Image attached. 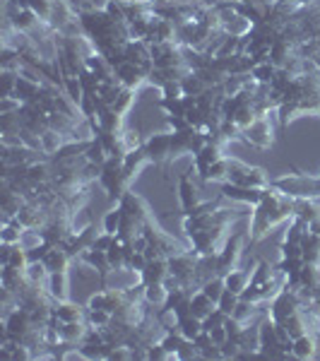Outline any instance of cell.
<instances>
[{
  "label": "cell",
  "mask_w": 320,
  "mask_h": 361,
  "mask_svg": "<svg viewBox=\"0 0 320 361\" xmlns=\"http://www.w3.org/2000/svg\"><path fill=\"white\" fill-rule=\"evenodd\" d=\"M294 359H316L320 357V342H318V333H308L301 335L294 340V349H292Z\"/></svg>",
  "instance_id": "5bb4252c"
},
{
  "label": "cell",
  "mask_w": 320,
  "mask_h": 361,
  "mask_svg": "<svg viewBox=\"0 0 320 361\" xmlns=\"http://www.w3.org/2000/svg\"><path fill=\"white\" fill-rule=\"evenodd\" d=\"M193 166L178 178V200H181V214H183V231L188 238L190 250L197 255H212L229 238V229L241 219V212L222 205V197L214 200H202L197 195V188L190 178Z\"/></svg>",
  "instance_id": "6da1fadb"
},
{
  "label": "cell",
  "mask_w": 320,
  "mask_h": 361,
  "mask_svg": "<svg viewBox=\"0 0 320 361\" xmlns=\"http://www.w3.org/2000/svg\"><path fill=\"white\" fill-rule=\"evenodd\" d=\"M49 289L56 299L68 301L70 299V272H63V275H49Z\"/></svg>",
  "instance_id": "e0dca14e"
},
{
  "label": "cell",
  "mask_w": 320,
  "mask_h": 361,
  "mask_svg": "<svg viewBox=\"0 0 320 361\" xmlns=\"http://www.w3.org/2000/svg\"><path fill=\"white\" fill-rule=\"evenodd\" d=\"M253 219L248 224V241L260 243L263 238L270 236V231L277 224H284L296 214V197L287 195L284 190L275 188V185H267L263 200L253 207Z\"/></svg>",
  "instance_id": "277c9868"
},
{
  "label": "cell",
  "mask_w": 320,
  "mask_h": 361,
  "mask_svg": "<svg viewBox=\"0 0 320 361\" xmlns=\"http://www.w3.org/2000/svg\"><path fill=\"white\" fill-rule=\"evenodd\" d=\"M202 292H205L209 299L214 301V304H219V299H222V294L226 292V282H224V277H212V279H207L205 284H202Z\"/></svg>",
  "instance_id": "d6986e66"
},
{
  "label": "cell",
  "mask_w": 320,
  "mask_h": 361,
  "mask_svg": "<svg viewBox=\"0 0 320 361\" xmlns=\"http://www.w3.org/2000/svg\"><path fill=\"white\" fill-rule=\"evenodd\" d=\"M318 342H320V330H318Z\"/></svg>",
  "instance_id": "603a6c76"
},
{
  "label": "cell",
  "mask_w": 320,
  "mask_h": 361,
  "mask_svg": "<svg viewBox=\"0 0 320 361\" xmlns=\"http://www.w3.org/2000/svg\"><path fill=\"white\" fill-rule=\"evenodd\" d=\"M246 231H236V234H229L226 243L222 246V250L214 253V265H217V275L226 277L231 270H236L238 263H241L243 248H246Z\"/></svg>",
  "instance_id": "30bf717a"
},
{
  "label": "cell",
  "mask_w": 320,
  "mask_h": 361,
  "mask_svg": "<svg viewBox=\"0 0 320 361\" xmlns=\"http://www.w3.org/2000/svg\"><path fill=\"white\" fill-rule=\"evenodd\" d=\"M144 149L149 154V161L154 166H166L171 164L176 157H173V140H171V130L168 133H156V135H149L144 140Z\"/></svg>",
  "instance_id": "8fae6325"
},
{
  "label": "cell",
  "mask_w": 320,
  "mask_h": 361,
  "mask_svg": "<svg viewBox=\"0 0 320 361\" xmlns=\"http://www.w3.org/2000/svg\"><path fill=\"white\" fill-rule=\"evenodd\" d=\"M238 299H241V296L234 294V292H231V289H226V292L222 294V299H219L217 308H222V311L226 313V316H231V313L236 311V306H238Z\"/></svg>",
  "instance_id": "44dd1931"
},
{
  "label": "cell",
  "mask_w": 320,
  "mask_h": 361,
  "mask_svg": "<svg viewBox=\"0 0 320 361\" xmlns=\"http://www.w3.org/2000/svg\"><path fill=\"white\" fill-rule=\"evenodd\" d=\"M287 284V275L279 270V265L267 263V260H258L253 267V275L248 287L243 289L241 299L253 301V304H270L275 296L282 292Z\"/></svg>",
  "instance_id": "52a82bcc"
},
{
  "label": "cell",
  "mask_w": 320,
  "mask_h": 361,
  "mask_svg": "<svg viewBox=\"0 0 320 361\" xmlns=\"http://www.w3.org/2000/svg\"><path fill=\"white\" fill-rule=\"evenodd\" d=\"M270 90L279 102L277 121L282 130L299 116H320V68L313 66L304 73L277 70Z\"/></svg>",
  "instance_id": "7a4b0ae2"
},
{
  "label": "cell",
  "mask_w": 320,
  "mask_h": 361,
  "mask_svg": "<svg viewBox=\"0 0 320 361\" xmlns=\"http://www.w3.org/2000/svg\"><path fill=\"white\" fill-rule=\"evenodd\" d=\"M224 157V147L222 145H217V142H207L205 147L200 149L197 154H193V166L195 169V173L200 176V180H205V176L209 173V169H212L214 161H219Z\"/></svg>",
  "instance_id": "4fadbf2b"
},
{
  "label": "cell",
  "mask_w": 320,
  "mask_h": 361,
  "mask_svg": "<svg viewBox=\"0 0 320 361\" xmlns=\"http://www.w3.org/2000/svg\"><path fill=\"white\" fill-rule=\"evenodd\" d=\"M202 183H234L243 185V188H267L270 185V176L265 169L251 166L246 161L236 159V157H222L219 161H214L209 173Z\"/></svg>",
  "instance_id": "5b68a950"
},
{
  "label": "cell",
  "mask_w": 320,
  "mask_h": 361,
  "mask_svg": "<svg viewBox=\"0 0 320 361\" xmlns=\"http://www.w3.org/2000/svg\"><path fill=\"white\" fill-rule=\"evenodd\" d=\"M121 217H123V214H121V207L116 205L113 209H109V212L104 214V219H101V229L116 236V234H118V226H121Z\"/></svg>",
  "instance_id": "ffe728a7"
},
{
  "label": "cell",
  "mask_w": 320,
  "mask_h": 361,
  "mask_svg": "<svg viewBox=\"0 0 320 361\" xmlns=\"http://www.w3.org/2000/svg\"><path fill=\"white\" fill-rule=\"evenodd\" d=\"M219 190H222V197H226V200H234L238 205H246V207H255L260 200H263L267 188H243V185L222 183Z\"/></svg>",
  "instance_id": "7c38bea8"
},
{
  "label": "cell",
  "mask_w": 320,
  "mask_h": 361,
  "mask_svg": "<svg viewBox=\"0 0 320 361\" xmlns=\"http://www.w3.org/2000/svg\"><path fill=\"white\" fill-rule=\"evenodd\" d=\"M214 308H217V304H214L202 289H197V292H193V296H190V313H193L195 318L205 320Z\"/></svg>",
  "instance_id": "2e32d148"
},
{
  "label": "cell",
  "mask_w": 320,
  "mask_h": 361,
  "mask_svg": "<svg viewBox=\"0 0 320 361\" xmlns=\"http://www.w3.org/2000/svg\"><path fill=\"white\" fill-rule=\"evenodd\" d=\"M251 78L258 85H272V80L277 78V68L272 66L270 61H260V63H255V66H253Z\"/></svg>",
  "instance_id": "ac0fdd59"
},
{
  "label": "cell",
  "mask_w": 320,
  "mask_h": 361,
  "mask_svg": "<svg viewBox=\"0 0 320 361\" xmlns=\"http://www.w3.org/2000/svg\"><path fill=\"white\" fill-rule=\"evenodd\" d=\"M251 3L255 5V8H260V10H267V8H270L272 3H275V0H251Z\"/></svg>",
  "instance_id": "7402d4cb"
},
{
  "label": "cell",
  "mask_w": 320,
  "mask_h": 361,
  "mask_svg": "<svg viewBox=\"0 0 320 361\" xmlns=\"http://www.w3.org/2000/svg\"><path fill=\"white\" fill-rule=\"evenodd\" d=\"M20 5L34 10L44 22H49L58 34H80L85 32L80 25L78 5L70 0H17Z\"/></svg>",
  "instance_id": "8992f818"
},
{
  "label": "cell",
  "mask_w": 320,
  "mask_h": 361,
  "mask_svg": "<svg viewBox=\"0 0 320 361\" xmlns=\"http://www.w3.org/2000/svg\"><path fill=\"white\" fill-rule=\"evenodd\" d=\"M270 316L294 340L320 330V308L289 284H284L282 292L270 301Z\"/></svg>",
  "instance_id": "3957f363"
},
{
  "label": "cell",
  "mask_w": 320,
  "mask_h": 361,
  "mask_svg": "<svg viewBox=\"0 0 320 361\" xmlns=\"http://www.w3.org/2000/svg\"><path fill=\"white\" fill-rule=\"evenodd\" d=\"M275 188L284 190L292 197H320V173L318 176H308V173H289V176H279L270 180Z\"/></svg>",
  "instance_id": "9c48e42d"
},
{
  "label": "cell",
  "mask_w": 320,
  "mask_h": 361,
  "mask_svg": "<svg viewBox=\"0 0 320 361\" xmlns=\"http://www.w3.org/2000/svg\"><path fill=\"white\" fill-rule=\"evenodd\" d=\"M253 267H255V265H253ZM253 267L248 265V267H236V270H231L229 275L224 277L226 289H231L234 294L241 296V294H243V289H246V287H248V282H251Z\"/></svg>",
  "instance_id": "9a60e30c"
},
{
  "label": "cell",
  "mask_w": 320,
  "mask_h": 361,
  "mask_svg": "<svg viewBox=\"0 0 320 361\" xmlns=\"http://www.w3.org/2000/svg\"><path fill=\"white\" fill-rule=\"evenodd\" d=\"M258 333H260L258 357H265V359H289L292 357L294 337H289L282 328H279L275 320H272L270 311L260 318Z\"/></svg>",
  "instance_id": "ba28073f"
}]
</instances>
